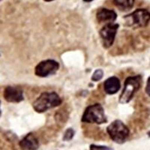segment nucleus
<instances>
[{"label": "nucleus", "mask_w": 150, "mask_h": 150, "mask_svg": "<svg viewBox=\"0 0 150 150\" xmlns=\"http://www.w3.org/2000/svg\"><path fill=\"white\" fill-rule=\"evenodd\" d=\"M62 98L55 92H45L40 95L33 102V109L37 112L42 113L61 105Z\"/></svg>", "instance_id": "obj_1"}, {"label": "nucleus", "mask_w": 150, "mask_h": 150, "mask_svg": "<svg viewBox=\"0 0 150 150\" xmlns=\"http://www.w3.org/2000/svg\"><path fill=\"white\" fill-rule=\"evenodd\" d=\"M142 85V76L140 74L128 77L124 83L122 92L119 98L120 104H128L133 98L134 94L140 89Z\"/></svg>", "instance_id": "obj_2"}, {"label": "nucleus", "mask_w": 150, "mask_h": 150, "mask_svg": "<svg viewBox=\"0 0 150 150\" xmlns=\"http://www.w3.org/2000/svg\"><path fill=\"white\" fill-rule=\"evenodd\" d=\"M107 132L111 140L118 144L125 143L130 136V130L121 120H115L107 127Z\"/></svg>", "instance_id": "obj_3"}, {"label": "nucleus", "mask_w": 150, "mask_h": 150, "mask_svg": "<svg viewBox=\"0 0 150 150\" xmlns=\"http://www.w3.org/2000/svg\"><path fill=\"white\" fill-rule=\"evenodd\" d=\"M125 25L137 29L148 26L150 22V12L146 8H137L131 14L125 16Z\"/></svg>", "instance_id": "obj_4"}, {"label": "nucleus", "mask_w": 150, "mask_h": 150, "mask_svg": "<svg viewBox=\"0 0 150 150\" xmlns=\"http://www.w3.org/2000/svg\"><path fill=\"white\" fill-rule=\"evenodd\" d=\"M81 121L84 123H95L101 125L108 122L104 108L100 104L89 105L86 108Z\"/></svg>", "instance_id": "obj_5"}, {"label": "nucleus", "mask_w": 150, "mask_h": 150, "mask_svg": "<svg viewBox=\"0 0 150 150\" xmlns=\"http://www.w3.org/2000/svg\"><path fill=\"white\" fill-rule=\"evenodd\" d=\"M119 27H120L119 24L108 23L100 30L99 35L104 48L108 49L113 45Z\"/></svg>", "instance_id": "obj_6"}, {"label": "nucleus", "mask_w": 150, "mask_h": 150, "mask_svg": "<svg viewBox=\"0 0 150 150\" xmlns=\"http://www.w3.org/2000/svg\"><path fill=\"white\" fill-rule=\"evenodd\" d=\"M59 64L53 59H46L41 61L35 68V74L39 77H47L54 75L58 71Z\"/></svg>", "instance_id": "obj_7"}, {"label": "nucleus", "mask_w": 150, "mask_h": 150, "mask_svg": "<svg viewBox=\"0 0 150 150\" xmlns=\"http://www.w3.org/2000/svg\"><path fill=\"white\" fill-rule=\"evenodd\" d=\"M3 97L9 103H20L24 100L23 91L21 87L8 86L4 89Z\"/></svg>", "instance_id": "obj_8"}, {"label": "nucleus", "mask_w": 150, "mask_h": 150, "mask_svg": "<svg viewBox=\"0 0 150 150\" xmlns=\"http://www.w3.org/2000/svg\"><path fill=\"white\" fill-rule=\"evenodd\" d=\"M21 150H38L39 148V141L33 133H29L19 141Z\"/></svg>", "instance_id": "obj_9"}, {"label": "nucleus", "mask_w": 150, "mask_h": 150, "mask_svg": "<svg viewBox=\"0 0 150 150\" xmlns=\"http://www.w3.org/2000/svg\"><path fill=\"white\" fill-rule=\"evenodd\" d=\"M96 18L100 23H113L117 18V14L113 10L101 8L96 12Z\"/></svg>", "instance_id": "obj_10"}, {"label": "nucleus", "mask_w": 150, "mask_h": 150, "mask_svg": "<svg viewBox=\"0 0 150 150\" xmlns=\"http://www.w3.org/2000/svg\"><path fill=\"white\" fill-rule=\"evenodd\" d=\"M121 88V82L116 77H110L104 83V89L108 95H114Z\"/></svg>", "instance_id": "obj_11"}, {"label": "nucleus", "mask_w": 150, "mask_h": 150, "mask_svg": "<svg viewBox=\"0 0 150 150\" xmlns=\"http://www.w3.org/2000/svg\"><path fill=\"white\" fill-rule=\"evenodd\" d=\"M135 0H113V4L120 11H127L134 7Z\"/></svg>", "instance_id": "obj_12"}, {"label": "nucleus", "mask_w": 150, "mask_h": 150, "mask_svg": "<svg viewBox=\"0 0 150 150\" xmlns=\"http://www.w3.org/2000/svg\"><path fill=\"white\" fill-rule=\"evenodd\" d=\"M74 134L75 131H74L73 128H68V129L65 131V133H64L62 140H63L64 141H70V140H71L72 139H73V137H74Z\"/></svg>", "instance_id": "obj_13"}, {"label": "nucleus", "mask_w": 150, "mask_h": 150, "mask_svg": "<svg viewBox=\"0 0 150 150\" xmlns=\"http://www.w3.org/2000/svg\"><path fill=\"white\" fill-rule=\"evenodd\" d=\"M103 77H104V71H103L102 69H97L94 71L91 79L94 82H97V81L101 80L103 78Z\"/></svg>", "instance_id": "obj_14"}, {"label": "nucleus", "mask_w": 150, "mask_h": 150, "mask_svg": "<svg viewBox=\"0 0 150 150\" xmlns=\"http://www.w3.org/2000/svg\"><path fill=\"white\" fill-rule=\"evenodd\" d=\"M89 150H112V149L110 148V147L105 146L92 144V145H90V146H89Z\"/></svg>", "instance_id": "obj_15"}, {"label": "nucleus", "mask_w": 150, "mask_h": 150, "mask_svg": "<svg viewBox=\"0 0 150 150\" xmlns=\"http://www.w3.org/2000/svg\"><path fill=\"white\" fill-rule=\"evenodd\" d=\"M145 91H146V93L149 96V97L150 98V76L148 77V79H147Z\"/></svg>", "instance_id": "obj_16"}, {"label": "nucleus", "mask_w": 150, "mask_h": 150, "mask_svg": "<svg viewBox=\"0 0 150 150\" xmlns=\"http://www.w3.org/2000/svg\"><path fill=\"white\" fill-rule=\"evenodd\" d=\"M83 1H84L85 2H92L93 0H83Z\"/></svg>", "instance_id": "obj_17"}, {"label": "nucleus", "mask_w": 150, "mask_h": 150, "mask_svg": "<svg viewBox=\"0 0 150 150\" xmlns=\"http://www.w3.org/2000/svg\"><path fill=\"white\" fill-rule=\"evenodd\" d=\"M1 115H2V110H1V101H0V117H1Z\"/></svg>", "instance_id": "obj_18"}, {"label": "nucleus", "mask_w": 150, "mask_h": 150, "mask_svg": "<svg viewBox=\"0 0 150 150\" xmlns=\"http://www.w3.org/2000/svg\"><path fill=\"white\" fill-rule=\"evenodd\" d=\"M44 1H45V2H52V1H54V0H44Z\"/></svg>", "instance_id": "obj_19"}, {"label": "nucleus", "mask_w": 150, "mask_h": 150, "mask_svg": "<svg viewBox=\"0 0 150 150\" xmlns=\"http://www.w3.org/2000/svg\"><path fill=\"white\" fill-rule=\"evenodd\" d=\"M148 135H149V137H150V131H149V132H148Z\"/></svg>", "instance_id": "obj_20"}, {"label": "nucleus", "mask_w": 150, "mask_h": 150, "mask_svg": "<svg viewBox=\"0 0 150 150\" xmlns=\"http://www.w3.org/2000/svg\"><path fill=\"white\" fill-rule=\"evenodd\" d=\"M2 0H0V2H2Z\"/></svg>", "instance_id": "obj_21"}]
</instances>
